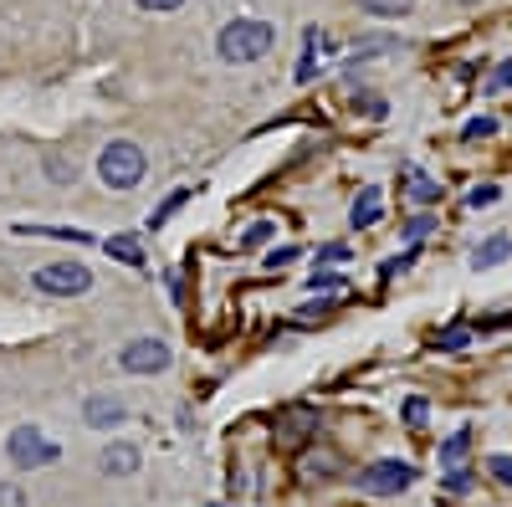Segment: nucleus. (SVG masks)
Returning a JSON list of instances; mask_svg holds the SVG:
<instances>
[{"mask_svg":"<svg viewBox=\"0 0 512 507\" xmlns=\"http://www.w3.org/2000/svg\"><path fill=\"white\" fill-rule=\"evenodd\" d=\"M277 47V31L267 26V21H231L226 31H221V41H216V52L226 57V62H256V57H267Z\"/></svg>","mask_w":512,"mask_h":507,"instance_id":"obj_1","label":"nucleus"},{"mask_svg":"<svg viewBox=\"0 0 512 507\" xmlns=\"http://www.w3.org/2000/svg\"><path fill=\"white\" fill-rule=\"evenodd\" d=\"M98 175H103V185H108V190H128V185H139V180H144V149H139V144H128V139L108 144V149H103V159H98Z\"/></svg>","mask_w":512,"mask_h":507,"instance_id":"obj_2","label":"nucleus"},{"mask_svg":"<svg viewBox=\"0 0 512 507\" xmlns=\"http://www.w3.org/2000/svg\"><path fill=\"white\" fill-rule=\"evenodd\" d=\"M410 482H415V467H405V461H374V467L359 472V487L369 497H400Z\"/></svg>","mask_w":512,"mask_h":507,"instance_id":"obj_3","label":"nucleus"},{"mask_svg":"<svg viewBox=\"0 0 512 507\" xmlns=\"http://www.w3.org/2000/svg\"><path fill=\"white\" fill-rule=\"evenodd\" d=\"M36 287H41V292H52V298H77V292H88V287H93V272H88V267H77V262H52V267H41V272H36Z\"/></svg>","mask_w":512,"mask_h":507,"instance_id":"obj_4","label":"nucleus"},{"mask_svg":"<svg viewBox=\"0 0 512 507\" xmlns=\"http://www.w3.org/2000/svg\"><path fill=\"white\" fill-rule=\"evenodd\" d=\"M6 451H11V461H16V467H52V461H57V446H52L47 436H41L36 426H21V431H11Z\"/></svg>","mask_w":512,"mask_h":507,"instance_id":"obj_5","label":"nucleus"},{"mask_svg":"<svg viewBox=\"0 0 512 507\" xmlns=\"http://www.w3.org/2000/svg\"><path fill=\"white\" fill-rule=\"evenodd\" d=\"M118 364L128 374H164L169 369V349L159 344V338H134V344H123Z\"/></svg>","mask_w":512,"mask_h":507,"instance_id":"obj_6","label":"nucleus"},{"mask_svg":"<svg viewBox=\"0 0 512 507\" xmlns=\"http://www.w3.org/2000/svg\"><path fill=\"white\" fill-rule=\"evenodd\" d=\"M98 467H103L108 477H134V472H139V451L118 441V446H108V451L98 456Z\"/></svg>","mask_w":512,"mask_h":507,"instance_id":"obj_7","label":"nucleus"},{"mask_svg":"<svg viewBox=\"0 0 512 507\" xmlns=\"http://www.w3.org/2000/svg\"><path fill=\"white\" fill-rule=\"evenodd\" d=\"M405 185H410L405 195H410L415 205H436V200H441V185H436V180H425L420 169H405Z\"/></svg>","mask_w":512,"mask_h":507,"instance_id":"obj_8","label":"nucleus"},{"mask_svg":"<svg viewBox=\"0 0 512 507\" xmlns=\"http://www.w3.org/2000/svg\"><path fill=\"white\" fill-rule=\"evenodd\" d=\"M507 257H512V241H507V236H492L487 246L472 251V267L482 272V267H497V262H507Z\"/></svg>","mask_w":512,"mask_h":507,"instance_id":"obj_9","label":"nucleus"},{"mask_svg":"<svg viewBox=\"0 0 512 507\" xmlns=\"http://www.w3.org/2000/svg\"><path fill=\"white\" fill-rule=\"evenodd\" d=\"M82 415H88V426H118L128 410H123L118 400H103V395H98V400H88V410H82Z\"/></svg>","mask_w":512,"mask_h":507,"instance_id":"obj_10","label":"nucleus"},{"mask_svg":"<svg viewBox=\"0 0 512 507\" xmlns=\"http://www.w3.org/2000/svg\"><path fill=\"white\" fill-rule=\"evenodd\" d=\"M359 11H369V16H410L415 11V0H359Z\"/></svg>","mask_w":512,"mask_h":507,"instance_id":"obj_11","label":"nucleus"},{"mask_svg":"<svg viewBox=\"0 0 512 507\" xmlns=\"http://www.w3.org/2000/svg\"><path fill=\"white\" fill-rule=\"evenodd\" d=\"M466 451H472V431H456V436L446 441L441 461H446V467H461V461H466Z\"/></svg>","mask_w":512,"mask_h":507,"instance_id":"obj_12","label":"nucleus"},{"mask_svg":"<svg viewBox=\"0 0 512 507\" xmlns=\"http://www.w3.org/2000/svg\"><path fill=\"white\" fill-rule=\"evenodd\" d=\"M103 251H108V257H118V262H134V267L144 262V251H139V241H128V236H113V241H108Z\"/></svg>","mask_w":512,"mask_h":507,"instance_id":"obj_13","label":"nucleus"},{"mask_svg":"<svg viewBox=\"0 0 512 507\" xmlns=\"http://www.w3.org/2000/svg\"><path fill=\"white\" fill-rule=\"evenodd\" d=\"M379 221V195L369 190L364 200H354V226H374Z\"/></svg>","mask_w":512,"mask_h":507,"instance_id":"obj_14","label":"nucleus"},{"mask_svg":"<svg viewBox=\"0 0 512 507\" xmlns=\"http://www.w3.org/2000/svg\"><path fill=\"white\" fill-rule=\"evenodd\" d=\"M185 200H190V190H175V195H169V200H164V205H159V210H154V221H149V226H154V231H159V226H164V221H169V216H175V210H180V205H185Z\"/></svg>","mask_w":512,"mask_h":507,"instance_id":"obj_15","label":"nucleus"},{"mask_svg":"<svg viewBox=\"0 0 512 507\" xmlns=\"http://www.w3.org/2000/svg\"><path fill=\"white\" fill-rule=\"evenodd\" d=\"M492 134H497V118H472L461 129V139H492Z\"/></svg>","mask_w":512,"mask_h":507,"instance_id":"obj_16","label":"nucleus"},{"mask_svg":"<svg viewBox=\"0 0 512 507\" xmlns=\"http://www.w3.org/2000/svg\"><path fill=\"white\" fill-rule=\"evenodd\" d=\"M272 231H277V226H272V221H256V226H251V231H246V236H241V246H246V251H251V246H262V241H267V236H272Z\"/></svg>","mask_w":512,"mask_h":507,"instance_id":"obj_17","label":"nucleus"},{"mask_svg":"<svg viewBox=\"0 0 512 507\" xmlns=\"http://www.w3.org/2000/svg\"><path fill=\"white\" fill-rule=\"evenodd\" d=\"M466 205H472V210H482V205H497V185H477L472 195H466Z\"/></svg>","mask_w":512,"mask_h":507,"instance_id":"obj_18","label":"nucleus"},{"mask_svg":"<svg viewBox=\"0 0 512 507\" xmlns=\"http://www.w3.org/2000/svg\"><path fill=\"white\" fill-rule=\"evenodd\" d=\"M487 472H492L497 482H507V487H512V456H492V461H487Z\"/></svg>","mask_w":512,"mask_h":507,"instance_id":"obj_19","label":"nucleus"},{"mask_svg":"<svg viewBox=\"0 0 512 507\" xmlns=\"http://www.w3.org/2000/svg\"><path fill=\"white\" fill-rule=\"evenodd\" d=\"M0 507H26V492L11 487V482H0Z\"/></svg>","mask_w":512,"mask_h":507,"instance_id":"obj_20","label":"nucleus"},{"mask_svg":"<svg viewBox=\"0 0 512 507\" xmlns=\"http://www.w3.org/2000/svg\"><path fill=\"white\" fill-rule=\"evenodd\" d=\"M297 262V246H282V251H272V257H267V267L277 272V267H292Z\"/></svg>","mask_w":512,"mask_h":507,"instance_id":"obj_21","label":"nucleus"},{"mask_svg":"<svg viewBox=\"0 0 512 507\" xmlns=\"http://www.w3.org/2000/svg\"><path fill=\"white\" fill-rule=\"evenodd\" d=\"M308 287H313V292H318V287H344V277H338V272H313Z\"/></svg>","mask_w":512,"mask_h":507,"instance_id":"obj_22","label":"nucleus"},{"mask_svg":"<svg viewBox=\"0 0 512 507\" xmlns=\"http://www.w3.org/2000/svg\"><path fill=\"white\" fill-rule=\"evenodd\" d=\"M425 410H431V405H425V400L415 395V400L405 405V420H410V426H420V420H425Z\"/></svg>","mask_w":512,"mask_h":507,"instance_id":"obj_23","label":"nucleus"},{"mask_svg":"<svg viewBox=\"0 0 512 507\" xmlns=\"http://www.w3.org/2000/svg\"><path fill=\"white\" fill-rule=\"evenodd\" d=\"M466 344V328H446L441 333V349H461Z\"/></svg>","mask_w":512,"mask_h":507,"instance_id":"obj_24","label":"nucleus"},{"mask_svg":"<svg viewBox=\"0 0 512 507\" xmlns=\"http://www.w3.org/2000/svg\"><path fill=\"white\" fill-rule=\"evenodd\" d=\"M487 88H512V67H507V62H502V67L487 77Z\"/></svg>","mask_w":512,"mask_h":507,"instance_id":"obj_25","label":"nucleus"},{"mask_svg":"<svg viewBox=\"0 0 512 507\" xmlns=\"http://www.w3.org/2000/svg\"><path fill=\"white\" fill-rule=\"evenodd\" d=\"M139 6H144V11H180L185 0H139Z\"/></svg>","mask_w":512,"mask_h":507,"instance_id":"obj_26","label":"nucleus"},{"mask_svg":"<svg viewBox=\"0 0 512 507\" xmlns=\"http://www.w3.org/2000/svg\"><path fill=\"white\" fill-rule=\"evenodd\" d=\"M405 231H410V241H420V236H425V231H431V216H415V221H410V226H405Z\"/></svg>","mask_w":512,"mask_h":507,"instance_id":"obj_27","label":"nucleus"}]
</instances>
